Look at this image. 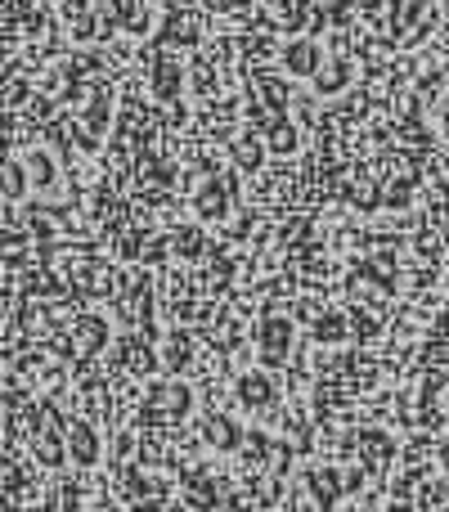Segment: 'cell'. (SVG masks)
I'll list each match as a JSON object with an SVG mask.
<instances>
[{
  "label": "cell",
  "instance_id": "cell-13",
  "mask_svg": "<svg viewBox=\"0 0 449 512\" xmlns=\"http://www.w3.org/2000/svg\"><path fill=\"white\" fill-rule=\"evenodd\" d=\"M180 499H185V508H194V512H216L221 508V486H216V477L207 468H194L185 481H180Z\"/></svg>",
  "mask_w": 449,
  "mask_h": 512
},
{
  "label": "cell",
  "instance_id": "cell-12",
  "mask_svg": "<svg viewBox=\"0 0 449 512\" xmlns=\"http://www.w3.org/2000/svg\"><path fill=\"white\" fill-rule=\"evenodd\" d=\"M23 167H27V180H32L36 194H59V162H54V153L45 149V144H32V149H23Z\"/></svg>",
  "mask_w": 449,
  "mask_h": 512
},
{
  "label": "cell",
  "instance_id": "cell-21",
  "mask_svg": "<svg viewBox=\"0 0 449 512\" xmlns=\"http://www.w3.org/2000/svg\"><path fill=\"white\" fill-rule=\"evenodd\" d=\"M310 342H315V346L346 342V319L337 315V310H324V315H315V324H310Z\"/></svg>",
  "mask_w": 449,
  "mask_h": 512
},
{
  "label": "cell",
  "instance_id": "cell-8",
  "mask_svg": "<svg viewBox=\"0 0 449 512\" xmlns=\"http://www.w3.org/2000/svg\"><path fill=\"white\" fill-rule=\"evenodd\" d=\"M185 86H189L185 63L171 59V54H153V68H149V95L158 99V104H180Z\"/></svg>",
  "mask_w": 449,
  "mask_h": 512
},
{
  "label": "cell",
  "instance_id": "cell-24",
  "mask_svg": "<svg viewBox=\"0 0 449 512\" xmlns=\"http://www.w3.org/2000/svg\"><path fill=\"white\" fill-rule=\"evenodd\" d=\"M432 122H436V135L449 144V90L441 99H436V108H432Z\"/></svg>",
  "mask_w": 449,
  "mask_h": 512
},
{
  "label": "cell",
  "instance_id": "cell-25",
  "mask_svg": "<svg viewBox=\"0 0 449 512\" xmlns=\"http://www.w3.org/2000/svg\"><path fill=\"white\" fill-rule=\"evenodd\" d=\"M436 468H441L445 477H449V432L441 436V441H436Z\"/></svg>",
  "mask_w": 449,
  "mask_h": 512
},
{
  "label": "cell",
  "instance_id": "cell-18",
  "mask_svg": "<svg viewBox=\"0 0 449 512\" xmlns=\"http://www.w3.org/2000/svg\"><path fill=\"white\" fill-rule=\"evenodd\" d=\"M265 149L279 153V158H292L301 149V126L288 122V117H270L265 122Z\"/></svg>",
  "mask_w": 449,
  "mask_h": 512
},
{
  "label": "cell",
  "instance_id": "cell-3",
  "mask_svg": "<svg viewBox=\"0 0 449 512\" xmlns=\"http://www.w3.org/2000/svg\"><path fill=\"white\" fill-rule=\"evenodd\" d=\"M194 414V387L180 378L149 387V418L153 423H185Z\"/></svg>",
  "mask_w": 449,
  "mask_h": 512
},
{
  "label": "cell",
  "instance_id": "cell-16",
  "mask_svg": "<svg viewBox=\"0 0 449 512\" xmlns=\"http://www.w3.org/2000/svg\"><path fill=\"white\" fill-rule=\"evenodd\" d=\"M256 95H261V104H265L270 117H288V104H292L288 77H279V72H261V77H256Z\"/></svg>",
  "mask_w": 449,
  "mask_h": 512
},
{
  "label": "cell",
  "instance_id": "cell-2",
  "mask_svg": "<svg viewBox=\"0 0 449 512\" xmlns=\"http://www.w3.org/2000/svg\"><path fill=\"white\" fill-rule=\"evenodd\" d=\"M229 396H234L238 409H247V414H274L279 409V382H274L270 369H243L234 373V382H229Z\"/></svg>",
  "mask_w": 449,
  "mask_h": 512
},
{
  "label": "cell",
  "instance_id": "cell-14",
  "mask_svg": "<svg viewBox=\"0 0 449 512\" xmlns=\"http://www.w3.org/2000/svg\"><path fill=\"white\" fill-rule=\"evenodd\" d=\"M32 459L41 463L45 472H59L68 463V432L63 427H41L32 441Z\"/></svg>",
  "mask_w": 449,
  "mask_h": 512
},
{
  "label": "cell",
  "instance_id": "cell-7",
  "mask_svg": "<svg viewBox=\"0 0 449 512\" xmlns=\"http://www.w3.org/2000/svg\"><path fill=\"white\" fill-rule=\"evenodd\" d=\"M351 450H355V459H360L364 472H387L391 463H396L400 445H396V436L382 432V427H364V432L351 436Z\"/></svg>",
  "mask_w": 449,
  "mask_h": 512
},
{
  "label": "cell",
  "instance_id": "cell-9",
  "mask_svg": "<svg viewBox=\"0 0 449 512\" xmlns=\"http://www.w3.org/2000/svg\"><path fill=\"white\" fill-rule=\"evenodd\" d=\"M324 59H328V50L315 41V36H292V41L279 50L283 72H288V77H297V81H310V77H315V72L324 68Z\"/></svg>",
  "mask_w": 449,
  "mask_h": 512
},
{
  "label": "cell",
  "instance_id": "cell-17",
  "mask_svg": "<svg viewBox=\"0 0 449 512\" xmlns=\"http://www.w3.org/2000/svg\"><path fill=\"white\" fill-rule=\"evenodd\" d=\"M162 364H167L171 373L189 369L194 364V337H189V328H167V337H162Z\"/></svg>",
  "mask_w": 449,
  "mask_h": 512
},
{
  "label": "cell",
  "instance_id": "cell-22",
  "mask_svg": "<svg viewBox=\"0 0 449 512\" xmlns=\"http://www.w3.org/2000/svg\"><path fill=\"white\" fill-rule=\"evenodd\" d=\"M265 140H256V135H243V140H234V162L238 171H261L265 167Z\"/></svg>",
  "mask_w": 449,
  "mask_h": 512
},
{
  "label": "cell",
  "instance_id": "cell-4",
  "mask_svg": "<svg viewBox=\"0 0 449 512\" xmlns=\"http://www.w3.org/2000/svg\"><path fill=\"white\" fill-rule=\"evenodd\" d=\"M68 463L72 468H81V472H90V468H99L104 463V432L95 427V418H86V414H77L68 427Z\"/></svg>",
  "mask_w": 449,
  "mask_h": 512
},
{
  "label": "cell",
  "instance_id": "cell-26",
  "mask_svg": "<svg viewBox=\"0 0 449 512\" xmlns=\"http://www.w3.org/2000/svg\"><path fill=\"white\" fill-rule=\"evenodd\" d=\"M445 414H449V400H445Z\"/></svg>",
  "mask_w": 449,
  "mask_h": 512
},
{
  "label": "cell",
  "instance_id": "cell-15",
  "mask_svg": "<svg viewBox=\"0 0 449 512\" xmlns=\"http://www.w3.org/2000/svg\"><path fill=\"white\" fill-rule=\"evenodd\" d=\"M72 337H77L81 355H99L108 342H113L108 315H99V310H86V315H77V328H72Z\"/></svg>",
  "mask_w": 449,
  "mask_h": 512
},
{
  "label": "cell",
  "instance_id": "cell-6",
  "mask_svg": "<svg viewBox=\"0 0 449 512\" xmlns=\"http://www.w3.org/2000/svg\"><path fill=\"white\" fill-rule=\"evenodd\" d=\"M301 490L310 495V504H315V508L333 512V508L346 499L342 468H333V463H310V468L301 472Z\"/></svg>",
  "mask_w": 449,
  "mask_h": 512
},
{
  "label": "cell",
  "instance_id": "cell-23",
  "mask_svg": "<svg viewBox=\"0 0 449 512\" xmlns=\"http://www.w3.org/2000/svg\"><path fill=\"white\" fill-rule=\"evenodd\" d=\"M176 252H180V256H194V252H203V234H198L194 225H185V230L176 234Z\"/></svg>",
  "mask_w": 449,
  "mask_h": 512
},
{
  "label": "cell",
  "instance_id": "cell-1",
  "mask_svg": "<svg viewBox=\"0 0 449 512\" xmlns=\"http://www.w3.org/2000/svg\"><path fill=\"white\" fill-rule=\"evenodd\" d=\"M292 346H297V324H292V315H265L261 324H256V364L261 369H283L292 355Z\"/></svg>",
  "mask_w": 449,
  "mask_h": 512
},
{
  "label": "cell",
  "instance_id": "cell-5",
  "mask_svg": "<svg viewBox=\"0 0 449 512\" xmlns=\"http://www.w3.org/2000/svg\"><path fill=\"white\" fill-rule=\"evenodd\" d=\"M234 189L238 185H229V180H216V176H207L203 185L189 194V212H194V221H203V225H221L225 216H229V207H234Z\"/></svg>",
  "mask_w": 449,
  "mask_h": 512
},
{
  "label": "cell",
  "instance_id": "cell-19",
  "mask_svg": "<svg viewBox=\"0 0 449 512\" xmlns=\"http://www.w3.org/2000/svg\"><path fill=\"white\" fill-rule=\"evenodd\" d=\"M81 126H86L90 135H99V140H104L108 135V126H113V95H108V90H99V95H90V104L81 108V117H77Z\"/></svg>",
  "mask_w": 449,
  "mask_h": 512
},
{
  "label": "cell",
  "instance_id": "cell-11",
  "mask_svg": "<svg viewBox=\"0 0 449 512\" xmlns=\"http://www.w3.org/2000/svg\"><path fill=\"white\" fill-rule=\"evenodd\" d=\"M203 441H207V450H216V454H238L247 445V432L229 414L216 409V414L203 418Z\"/></svg>",
  "mask_w": 449,
  "mask_h": 512
},
{
  "label": "cell",
  "instance_id": "cell-10",
  "mask_svg": "<svg viewBox=\"0 0 449 512\" xmlns=\"http://www.w3.org/2000/svg\"><path fill=\"white\" fill-rule=\"evenodd\" d=\"M351 86H355V59L351 54H342V50H328L324 68L310 77V90H315L319 99H337V95H346Z\"/></svg>",
  "mask_w": 449,
  "mask_h": 512
},
{
  "label": "cell",
  "instance_id": "cell-20",
  "mask_svg": "<svg viewBox=\"0 0 449 512\" xmlns=\"http://www.w3.org/2000/svg\"><path fill=\"white\" fill-rule=\"evenodd\" d=\"M27 189H32V180H27L23 158H5V162H0V198H5V203H23Z\"/></svg>",
  "mask_w": 449,
  "mask_h": 512
}]
</instances>
